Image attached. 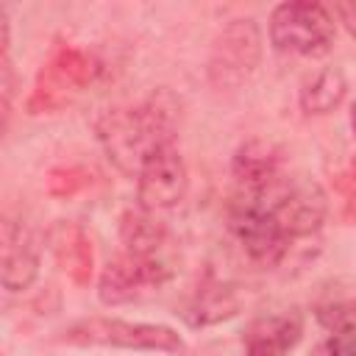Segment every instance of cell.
<instances>
[{
  "mask_svg": "<svg viewBox=\"0 0 356 356\" xmlns=\"http://www.w3.org/2000/svg\"><path fill=\"white\" fill-rule=\"evenodd\" d=\"M97 139L108 159L136 178L150 153L175 145V103L167 92L150 95L139 106L106 111L97 120Z\"/></svg>",
  "mask_w": 356,
  "mask_h": 356,
  "instance_id": "6da1fadb",
  "label": "cell"
},
{
  "mask_svg": "<svg viewBox=\"0 0 356 356\" xmlns=\"http://www.w3.org/2000/svg\"><path fill=\"white\" fill-rule=\"evenodd\" d=\"M58 339L81 348H122V350H159V353L184 350V337L170 325L134 323V320L100 317V314L70 323Z\"/></svg>",
  "mask_w": 356,
  "mask_h": 356,
  "instance_id": "7a4b0ae2",
  "label": "cell"
},
{
  "mask_svg": "<svg viewBox=\"0 0 356 356\" xmlns=\"http://www.w3.org/2000/svg\"><path fill=\"white\" fill-rule=\"evenodd\" d=\"M270 44L284 56H325L337 36L331 11L312 0H286L270 11L267 19Z\"/></svg>",
  "mask_w": 356,
  "mask_h": 356,
  "instance_id": "3957f363",
  "label": "cell"
},
{
  "mask_svg": "<svg viewBox=\"0 0 356 356\" xmlns=\"http://www.w3.org/2000/svg\"><path fill=\"white\" fill-rule=\"evenodd\" d=\"M239 197L259 200L278 220V225L286 231L289 239H300L320 231L328 214V197L323 186L306 175H281L273 186L256 195H239Z\"/></svg>",
  "mask_w": 356,
  "mask_h": 356,
  "instance_id": "277c9868",
  "label": "cell"
},
{
  "mask_svg": "<svg viewBox=\"0 0 356 356\" xmlns=\"http://www.w3.org/2000/svg\"><path fill=\"white\" fill-rule=\"evenodd\" d=\"M172 278V267L161 256H136V253H122L111 259L97 284V298L106 306H120L139 300L145 295L159 292L167 281Z\"/></svg>",
  "mask_w": 356,
  "mask_h": 356,
  "instance_id": "5b68a950",
  "label": "cell"
},
{
  "mask_svg": "<svg viewBox=\"0 0 356 356\" xmlns=\"http://www.w3.org/2000/svg\"><path fill=\"white\" fill-rule=\"evenodd\" d=\"M95 72H97V64L89 53H83L78 47L56 50L36 75V86H33L31 100H28V111L42 114V111L61 108L86 83H92Z\"/></svg>",
  "mask_w": 356,
  "mask_h": 356,
  "instance_id": "8992f818",
  "label": "cell"
},
{
  "mask_svg": "<svg viewBox=\"0 0 356 356\" xmlns=\"http://www.w3.org/2000/svg\"><path fill=\"white\" fill-rule=\"evenodd\" d=\"M228 225L239 239V245L245 248V253L261 264L281 261L292 245V239L278 225V220L259 200H250V197H239V195L234 197L228 211Z\"/></svg>",
  "mask_w": 356,
  "mask_h": 356,
  "instance_id": "52a82bcc",
  "label": "cell"
},
{
  "mask_svg": "<svg viewBox=\"0 0 356 356\" xmlns=\"http://www.w3.org/2000/svg\"><path fill=\"white\" fill-rule=\"evenodd\" d=\"M189 172L175 145H164L145 159L136 172V200L145 211H164L184 200Z\"/></svg>",
  "mask_w": 356,
  "mask_h": 356,
  "instance_id": "ba28073f",
  "label": "cell"
},
{
  "mask_svg": "<svg viewBox=\"0 0 356 356\" xmlns=\"http://www.w3.org/2000/svg\"><path fill=\"white\" fill-rule=\"evenodd\" d=\"M261 36L253 19H234L222 28L211 47L209 75L217 86H236L242 83L259 64Z\"/></svg>",
  "mask_w": 356,
  "mask_h": 356,
  "instance_id": "9c48e42d",
  "label": "cell"
},
{
  "mask_svg": "<svg viewBox=\"0 0 356 356\" xmlns=\"http://www.w3.org/2000/svg\"><path fill=\"white\" fill-rule=\"evenodd\" d=\"M39 275V245L28 225L6 220L3 225V270L0 281L8 292L28 289Z\"/></svg>",
  "mask_w": 356,
  "mask_h": 356,
  "instance_id": "30bf717a",
  "label": "cell"
},
{
  "mask_svg": "<svg viewBox=\"0 0 356 356\" xmlns=\"http://www.w3.org/2000/svg\"><path fill=\"white\" fill-rule=\"evenodd\" d=\"M281 175V153L264 139H250L234 156V181L239 195H256L273 186Z\"/></svg>",
  "mask_w": 356,
  "mask_h": 356,
  "instance_id": "8fae6325",
  "label": "cell"
},
{
  "mask_svg": "<svg viewBox=\"0 0 356 356\" xmlns=\"http://www.w3.org/2000/svg\"><path fill=\"white\" fill-rule=\"evenodd\" d=\"M300 339V320L292 314H264L245 328L248 356H286Z\"/></svg>",
  "mask_w": 356,
  "mask_h": 356,
  "instance_id": "7c38bea8",
  "label": "cell"
},
{
  "mask_svg": "<svg viewBox=\"0 0 356 356\" xmlns=\"http://www.w3.org/2000/svg\"><path fill=\"white\" fill-rule=\"evenodd\" d=\"M120 236L128 253L136 256H161V248L167 242V231L159 220H153V211H125L120 222Z\"/></svg>",
  "mask_w": 356,
  "mask_h": 356,
  "instance_id": "4fadbf2b",
  "label": "cell"
},
{
  "mask_svg": "<svg viewBox=\"0 0 356 356\" xmlns=\"http://www.w3.org/2000/svg\"><path fill=\"white\" fill-rule=\"evenodd\" d=\"M345 75L337 67H325L317 75H312L300 89V108L306 114H328L334 111L345 97Z\"/></svg>",
  "mask_w": 356,
  "mask_h": 356,
  "instance_id": "5bb4252c",
  "label": "cell"
},
{
  "mask_svg": "<svg viewBox=\"0 0 356 356\" xmlns=\"http://www.w3.org/2000/svg\"><path fill=\"white\" fill-rule=\"evenodd\" d=\"M58 234H61V242H56L58 261L78 284H86L92 275V242L75 225H64Z\"/></svg>",
  "mask_w": 356,
  "mask_h": 356,
  "instance_id": "9a60e30c",
  "label": "cell"
},
{
  "mask_svg": "<svg viewBox=\"0 0 356 356\" xmlns=\"http://www.w3.org/2000/svg\"><path fill=\"white\" fill-rule=\"evenodd\" d=\"M328 356H356V323L339 325L328 337Z\"/></svg>",
  "mask_w": 356,
  "mask_h": 356,
  "instance_id": "2e32d148",
  "label": "cell"
},
{
  "mask_svg": "<svg viewBox=\"0 0 356 356\" xmlns=\"http://www.w3.org/2000/svg\"><path fill=\"white\" fill-rule=\"evenodd\" d=\"M334 14H337L339 22L356 36V0H337V3H334Z\"/></svg>",
  "mask_w": 356,
  "mask_h": 356,
  "instance_id": "e0dca14e",
  "label": "cell"
},
{
  "mask_svg": "<svg viewBox=\"0 0 356 356\" xmlns=\"http://www.w3.org/2000/svg\"><path fill=\"white\" fill-rule=\"evenodd\" d=\"M342 186H345V203H348L350 209H356V167H353V170L345 175Z\"/></svg>",
  "mask_w": 356,
  "mask_h": 356,
  "instance_id": "ac0fdd59",
  "label": "cell"
},
{
  "mask_svg": "<svg viewBox=\"0 0 356 356\" xmlns=\"http://www.w3.org/2000/svg\"><path fill=\"white\" fill-rule=\"evenodd\" d=\"M350 128H353V136H356V103L350 106Z\"/></svg>",
  "mask_w": 356,
  "mask_h": 356,
  "instance_id": "d6986e66",
  "label": "cell"
}]
</instances>
